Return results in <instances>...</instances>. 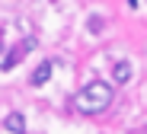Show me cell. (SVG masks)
Wrapping results in <instances>:
<instances>
[{
	"label": "cell",
	"instance_id": "obj_1",
	"mask_svg": "<svg viewBox=\"0 0 147 134\" xmlns=\"http://www.w3.org/2000/svg\"><path fill=\"white\" fill-rule=\"evenodd\" d=\"M112 99H115L112 83H106V80H93V83H86L77 93L74 105H77L80 115H99V112H106L109 105H112Z\"/></svg>",
	"mask_w": 147,
	"mask_h": 134
},
{
	"label": "cell",
	"instance_id": "obj_2",
	"mask_svg": "<svg viewBox=\"0 0 147 134\" xmlns=\"http://www.w3.org/2000/svg\"><path fill=\"white\" fill-rule=\"evenodd\" d=\"M32 48H35V38H32V35H29V38H22L13 51H7V55H3V70H13V67L22 61V55H29Z\"/></svg>",
	"mask_w": 147,
	"mask_h": 134
},
{
	"label": "cell",
	"instance_id": "obj_3",
	"mask_svg": "<svg viewBox=\"0 0 147 134\" xmlns=\"http://www.w3.org/2000/svg\"><path fill=\"white\" fill-rule=\"evenodd\" d=\"M3 128H7L10 134H26V118H22L19 112H10L7 121H3Z\"/></svg>",
	"mask_w": 147,
	"mask_h": 134
},
{
	"label": "cell",
	"instance_id": "obj_4",
	"mask_svg": "<svg viewBox=\"0 0 147 134\" xmlns=\"http://www.w3.org/2000/svg\"><path fill=\"white\" fill-rule=\"evenodd\" d=\"M51 70H55V64H51V61H42V64L35 67V73H32V86H42V83H48Z\"/></svg>",
	"mask_w": 147,
	"mask_h": 134
},
{
	"label": "cell",
	"instance_id": "obj_5",
	"mask_svg": "<svg viewBox=\"0 0 147 134\" xmlns=\"http://www.w3.org/2000/svg\"><path fill=\"white\" fill-rule=\"evenodd\" d=\"M131 73H134V70H131V64H128V61H118V64L112 67V80H115V83H128Z\"/></svg>",
	"mask_w": 147,
	"mask_h": 134
}]
</instances>
